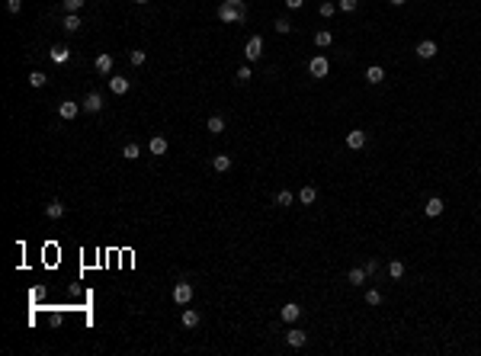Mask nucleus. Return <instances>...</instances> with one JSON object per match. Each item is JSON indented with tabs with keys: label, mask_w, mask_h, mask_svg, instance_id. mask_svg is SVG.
Returning a JSON list of instances; mask_svg holds the SVG:
<instances>
[{
	"label": "nucleus",
	"mask_w": 481,
	"mask_h": 356,
	"mask_svg": "<svg viewBox=\"0 0 481 356\" xmlns=\"http://www.w3.org/2000/svg\"><path fill=\"white\" fill-rule=\"evenodd\" d=\"M366 276H369V273L363 270V266H353V270H350V276H346V279H350L353 286H363V282H366Z\"/></svg>",
	"instance_id": "nucleus-22"
},
{
	"label": "nucleus",
	"mask_w": 481,
	"mask_h": 356,
	"mask_svg": "<svg viewBox=\"0 0 481 356\" xmlns=\"http://www.w3.org/2000/svg\"><path fill=\"white\" fill-rule=\"evenodd\" d=\"M356 3H359V0H337V10H344V13H353V10H356Z\"/></svg>",
	"instance_id": "nucleus-32"
},
{
	"label": "nucleus",
	"mask_w": 481,
	"mask_h": 356,
	"mask_svg": "<svg viewBox=\"0 0 481 356\" xmlns=\"http://www.w3.org/2000/svg\"><path fill=\"white\" fill-rule=\"evenodd\" d=\"M414 52H417V58L430 61V58H436V52H440V48H436L433 39H423V42H417V48H414Z\"/></svg>",
	"instance_id": "nucleus-5"
},
{
	"label": "nucleus",
	"mask_w": 481,
	"mask_h": 356,
	"mask_svg": "<svg viewBox=\"0 0 481 356\" xmlns=\"http://www.w3.org/2000/svg\"><path fill=\"white\" fill-rule=\"evenodd\" d=\"M363 270H366V273H369V276H372V273H375V270H379V263H375V260H366V263H363Z\"/></svg>",
	"instance_id": "nucleus-37"
},
{
	"label": "nucleus",
	"mask_w": 481,
	"mask_h": 356,
	"mask_svg": "<svg viewBox=\"0 0 481 356\" xmlns=\"http://www.w3.org/2000/svg\"><path fill=\"white\" fill-rule=\"evenodd\" d=\"M84 109V103H74V100H64L61 106H58V116L61 119H77V112Z\"/></svg>",
	"instance_id": "nucleus-7"
},
{
	"label": "nucleus",
	"mask_w": 481,
	"mask_h": 356,
	"mask_svg": "<svg viewBox=\"0 0 481 356\" xmlns=\"http://www.w3.org/2000/svg\"><path fill=\"white\" fill-rule=\"evenodd\" d=\"M93 68H96V74H113V55H96V61H93Z\"/></svg>",
	"instance_id": "nucleus-9"
},
{
	"label": "nucleus",
	"mask_w": 481,
	"mask_h": 356,
	"mask_svg": "<svg viewBox=\"0 0 481 356\" xmlns=\"http://www.w3.org/2000/svg\"><path fill=\"white\" fill-rule=\"evenodd\" d=\"M135 3H148V0H135Z\"/></svg>",
	"instance_id": "nucleus-40"
},
{
	"label": "nucleus",
	"mask_w": 481,
	"mask_h": 356,
	"mask_svg": "<svg viewBox=\"0 0 481 356\" xmlns=\"http://www.w3.org/2000/svg\"><path fill=\"white\" fill-rule=\"evenodd\" d=\"M366 80H369V84H382V80H385L382 64H372V68H366Z\"/></svg>",
	"instance_id": "nucleus-16"
},
{
	"label": "nucleus",
	"mask_w": 481,
	"mask_h": 356,
	"mask_svg": "<svg viewBox=\"0 0 481 356\" xmlns=\"http://www.w3.org/2000/svg\"><path fill=\"white\" fill-rule=\"evenodd\" d=\"M218 19H222V23H244L247 19L244 0H225L222 7H218Z\"/></svg>",
	"instance_id": "nucleus-1"
},
{
	"label": "nucleus",
	"mask_w": 481,
	"mask_h": 356,
	"mask_svg": "<svg viewBox=\"0 0 481 356\" xmlns=\"http://www.w3.org/2000/svg\"><path fill=\"white\" fill-rule=\"evenodd\" d=\"M302 3H305V0H286V7L289 10H302Z\"/></svg>",
	"instance_id": "nucleus-38"
},
{
	"label": "nucleus",
	"mask_w": 481,
	"mask_h": 356,
	"mask_svg": "<svg viewBox=\"0 0 481 356\" xmlns=\"http://www.w3.org/2000/svg\"><path fill=\"white\" fill-rule=\"evenodd\" d=\"M388 276L391 279H401V276H404V263H401V260H391V263H388Z\"/></svg>",
	"instance_id": "nucleus-26"
},
{
	"label": "nucleus",
	"mask_w": 481,
	"mask_h": 356,
	"mask_svg": "<svg viewBox=\"0 0 481 356\" xmlns=\"http://www.w3.org/2000/svg\"><path fill=\"white\" fill-rule=\"evenodd\" d=\"M314 199H318V189H314V186H302V193H298V202H302V206H311Z\"/></svg>",
	"instance_id": "nucleus-18"
},
{
	"label": "nucleus",
	"mask_w": 481,
	"mask_h": 356,
	"mask_svg": "<svg viewBox=\"0 0 481 356\" xmlns=\"http://www.w3.org/2000/svg\"><path fill=\"white\" fill-rule=\"evenodd\" d=\"M388 3H391V7H404L407 0H388Z\"/></svg>",
	"instance_id": "nucleus-39"
},
{
	"label": "nucleus",
	"mask_w": 481,
	"mask_h": 356,
	"mask_svg": "<svg viewBox=\"0 0 481 356\" xmlns=\"http://www.w3.org/2000/svg\"><path fill=\"white\" fill-rule=\"evenodd\" d=\"M80 26H84V23H80V16H77V13H68V16H64V32H77Z\"/></svg>",
	"instance_id": "nucleus-24"
},
{
	"label": "nucleus",
	"mask_w": 481,
	"mask_h": 356,
	"mask_svg": "<svg viewBox=\"0 0 481 356\" xmlns=\"http://www.w3.org/2000/svg\"><path fill=\"white\" fill-rule=\"evenodd\" d=\"M196 324H199V311L186 308V311H183V327H196Z\"/></svg>",
	"instance_id": "nucleus-27"
},
{
	"label": "nucleus",
	"mask_w": 481,
	"mask_h": 356,
	"mask_svg": "<svg viewBox=\"0 0 481 356\" xmlns=\"http://www.w3.org/2000/svg\"><path fill=\"white\" fill-rule=\"evenodd\" d=\"M314 45H318V48H327V45H334V36H330V29H321L318 36H314Z\"/></svg>",
	"instance_id": "nucleus-21"
},
{
	"label": "nucleus",
	"mask_w": 481,
	"mask_h": 356,
	"mask_svg": "<svg viewBox=\"0 0 481 356\" xmlns=\"http://www.w3.org/2000/svg\"><path fill=\"white\" fill-rule=\"evenodd\" d=\"M29 84H32V87H45V84H48V77L42 74V71H32V74H29Z\"/></svg>",
	"instance_id": "nucleus-30"
},
{
	"label": "nucleus",
	"mask_w": 481,
	"mask_h": 356,
	"mask_svg": "<svg viewBox=\"0 0 481 356\" xmlns=\"http://www.w3.org/2000/svg\"><path fill=\"white\" fill-rule=\"evenodd\" d=\"M129 80H125V77H109V90H113L115 93V96H125V93H129Z\"/></svg>",
	"instance_id": "nucleus-13"
},
{
	"label": "nucleus",
	"mask_w": 481,
	"mask_h": 356,
	"mask_svg": "<svg viewBox=\"0 0 481 356\" xmlns=\"http://www.w3.org/2000/svg\"><path fill=\"white\" fill-rule=\"evenodd\" d=\"M346 148H350V151H359V148H366V132H363V129H353V132L346 135Z\"/></svg>",
	"instance_id": "nucleus-8"
},
{
	"label": "nucleus",
	"mask_w": 481,
	"mask_h": 356,
	"mask_svg": "<svg viewBox=\"0 0 481 356\" xmlns=\"http://www.w3.org/2000/svg\"><path fill=\"white\" fill-rule=\"evenodd\" d=\"M250 77H253V74H250V68H237V80H241V84H247Z\"/></svg>",
	"instance_id": "nucleus-35"
},
{
	"label": "nucleus",
	"mask_w": 481,
	"mask_h": 356,
	"mask_svg": "<svg viewBox=\"0 0 481 356\" xmlns=\"http://www.w3.org/2000/svg\"><path fill=\"white\" fill-rule=\"evenodd\" d=\"M298 315H302V305H298V302H286L283 305V321H289V324H292V321H298Z\"/></svg>",
	"instance_id": "nucleus-12"
},
{
	"label": "nucleus",
	"mask_w": 481,
	"mask_h": 356,
	"mask_svg": "<svg viewBox=\"0 0 481 356\" xmlns=\"http://www.w3.org/2000/svg\"><path fill=\"white\" fill-rule=\"evenodd\" d=\"M212 167H215L218 173H228V170H231V157H228V154H215V157H212Z\"/></svg>",
	"instance_id": "nucleus-17"
},
{
	"label": "nucleus",
	"mask_w": 481,
	"mask_h": 356,
	"mask_svg": "<svg viewBox=\"0 0 481 356\" xmlns=\"http://www.w3.org/2000/svg\"><path fill=\"white\" fill-rule=\"evenodd\" d=\"M443 209H446V202L440 199V196H430L427 206H423V215H427V218H436V215H443Z\"/></svg>",
	"instance_id": "nucleus-6"
},
{
	"label": "nucleus",
	"mask_w": 481,
	"mask_h": 356,
	"mask_svg": "<svg viewBox=\"0 0 481 356\" xmlns=\"http://www.w3.org/2000/svg\"><path fill=\"white\" fill-rule=\"evenodd\" d=\"M61 7L68 10V13H77V10L84 7V0H61Z\"/></svg>",
	"instance_id": "nucleus-33"
},
{
	"label": "nucleus",
	"mask_w": 481,
	"mask_h": 356,
	"mask_svg": "<svg viewBox=\"0 0 481 356\" xmlns=\"http://www.w3.org/2000/svg\"><path fill=\"white\" fill-rule=\"evenodd\" d=\"M273 202L286 209V206H292V202H295V193H289V189H279V193L273 196Z\"/></svg>",
	"instance_id": "nucleus-20"
},
{
	"label": "nucleus",
	"mask_w": 481,
	"mask_h": 356,
	"mask_svg": "<svg viewBox=\"0 0 481 356\" xmlns=\"http://www.w3.org/2000/svg\"><path fill=\"white\" fill-rule=\"evenodd\" d=\"M173 302L176 305H190L192 302V286L190 282H173Z\"/></svg>",
	"instance_id": "nucleus-3"
},
{
	"label": "nucleus",
	"mask_w": 481,
	"mask_h": 356,
	"mask_svg": "<svg viewBox=\"0 0 481 356\" xmlns=\"http://www.w3.org/2000/svg\"><path fill=\"white\" fill-rule=\"evenodd\" d=\"M276 32H283V36H286V32H292V23H289V19H276Z\"/></svg>",
	"instance_id": "nucleus-34"
},
{
	"label": "nucleus",
	"mask_w": 481,
	"mask_h": 356,
	"mask_svg": "<svg viewBox=\"0 0 481 356\" xmlns=\"http://www.w3.org/2000/svg\"><path fill=\"white\" fill-rule=\"evenodd\" d=\"M129 61H132V64H135V68H141V64H145V61H148V55H145V52H141V48H132V52H129Z\"/></svg>",
	"instance_id": "nucleus-25"
},
{
	"label": "nucleus",
	"mask_w": 481,
	"mask_h": 356,
	"mask_svg": "<svg viewBox=\"0 0 481 356\" xmlns=\"http://www.w3.org/2000/svg\"><path fill=\"white\" fill-rule=\"evenodd\" d=\"M305 340H308V337L298 331V327H292V331L286 334V343H289V347H295V350H298V347H305Z\"/></svg>",
	"instance_id": "nucleus-14"
},
{
	"label": "nucleus",
	"mask_w": 481,
	"mask_h": 356,
	"mask_svg": "<svg viewBox=\"0 0 481 356\" xmlns=\"http://www.w3.org/2000/svg\"><path fill=\"white\" fill-rule=\"evenodd\" d=\"M167 148H170V145H167V138H164V135H154V138L148 141V151H151V154H157V157L167 154Z\"/></svg>",
	"instance_id": "nucleus-10"
},
{
	"label": "nucleus",
	"mask_w": 481,
	"mask_h": 356,
	"mask_svg": "<svg viewBox=\"0 0 481 356\" xmlns=\"http://www.w3.org/2000/svg\"><path fill=\"white\" fill-rule=\"evenodd\" d=\"M84 109H87V112H99V109H103V96H99L96 90L87 93V96H84Z\"/></svg>",
	"instance_id": "nucleus-11"
},
{
	"label": "nucleus",
	"mask_w": 481,
	"mask_h": 356,
	"mask_svg": "<svg viewBox=\"0 0 481 356\" xmlns=\"http://www.w3.org/2000/svg\"><path fill=\"white\" fill-rule=\"evenodd\" d=\"M122 157H125V161H138V157H141V148H138L135 141H129V145L122 148Z\"/></svg>",
	"instance_id": "nucleus-23"
},
{
	"label": "nucleus",
	"mask_w": 481,
	"mask_h": 356,
	"mask_svg": "<svg viewBox=\"0 0 481 356\" xmlns=\"http://www.w3.org/2000/svg\"><path fill=\"white\" fill-rule=\"evenodd\" d=\"M244 55H247V61H257L260 55H263V39H260V36H250L247 45H244Z\"/></svg>",
	"instance_id": "nucleus-4"
},
{
	"label": "nucleus",
	"mask_w": 481,
	"mask_h": 356,
	"mask_svg": "<svg viewBox=\"0 0 481 356\" xmlns=\"http://www.w3.org/2000/svg\"><path fill=\"white\" fill-rule=\"evenodd\" d=\"M318 13L324 16V19H330V16L337 13V3H330V0H324V3H321V7H318Z\"/></svg>",
	"instance_id": "nucleus-28"
},
{
	"label": "nucleus",
	"mask_w": 481,
	"mask_h": 356,
	"mask_svg": "<svg viewBox=\"0 0 481 356\" xmlns=\"http://www.w3.org/2000/svg\"><path fill=\"white\" fill-rule=\"evenodd\" d=\"M45 215H48V218H52V222H58V218H61V215H64V202H58V199H52V202H48V206H45Z\"/></svg>",
	"instance_id": "nucleus-15"
},
{
	"label": "nucleus",
	"mask_w": 481,
	"mask_h": 356,
	"mask_svg": "<svg viewBox=\"0 0 481 356\" xmlns=\"http://www.w3.org/2000/svg\"><path fill=\"white\" fill-rule=\"evenodd\" d=\"M52 58H55L58 64H64V61H68V48H64V45H55V48H52Z\"/></svg>",
	"instance_id": "nucleus-29"
},
{
	"label": "nucleus",
	"mask_w": 481,
	"mask_h": 356,
	"mask_svg": "<svg viewBox=\"0 0 481 356\" xmlns=\"http://www.w3.org/2000/svg\"><path fill=\"white\" fill-rule=\"evenodd\" d=\"M7 10L10 13H19V10H23V0H7Z\"/></svg>",
	"instance_id": "nucleus-36"
},
{
	"label": "nucleus",
	"mask_w": 481,
	"mask_h": 356,
	"mask_svg": "<svg viewBox=\"0 0 481 356\" xmlns=\"http://www.w3.org/2000/svg\"><path fill=\"white\" fill-rule=\"evenodd\" d=\"M327 71H330V64H327L324 55H314L311 61H308V74H311V77H327Z\"/></svg>",
	"instance_id": "nucleus-2"
},
{
	"label": "nucleus",
	"mask_w": 481,
	"mask_h": 356,
	"mask_svg": "<svg viewBox=\"0 0 481 356\" xmlns=\"http://www.w3.org/2000/svg\"><path fill=\"white\" fill-rule=\"evenodd\" d=\"M366 305H382V292H379V289H369L366 292Z\"/></svg>",
	"instance_id": "nucleus-31"
},
{
	"label": "nucleus",
	"mask_w": 481,
	"mask_h": 356,
	"mask_svg": "<svg viewBox=\"0 0 481 356\" xmlns=\"http://www.w3.org/2000/svg\"><path fill=\"white\" fill-rule=\"evenodd\" d=\"M206 129H209L212 135H222V132H225V119H222V116H209Z\"/></svg>",
	"instance_id": "nucleus-19"
}]
</instances>
